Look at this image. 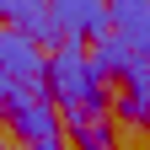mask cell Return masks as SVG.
Segmentation results:
<instances>
[{"mask_svg":"<svg viewBox=\"0 0 150 150\" xmlns=\"http://www.w3.org/2000/svg\"><path fill=\"white\" fill-rule=\"evenodd\" d=\"M54 22H59L64 43H97L112 32V6L102 0H54Z\"/></svg>","mask_w":150,"mask_h":150,"instance_id":"obj_4","label":"cell"},{"mask_svg":"<svg viewBox=\"0 0 150 150\" xmlns=\"http://www.w3.org/2000/svg\"><path fill=\"white\" fill-rule=\"evenodd\" d=\"M112 32L134 48V59L150 64V0H118L112 6Z\"/></svg>","mask_w":150,"mask_h":150,"instance_id":"obj_5","label":"cell"},{"mask_svg":"<svg viewBox=\"0 0 150 150\" xmlns=\"http://www.w3.org/2000/svg\"><path fill=\"white\" fill-rule=\"evenodd\" d=\"M75 145H81V150H112V129L107 123H91V129L75 134Z\"/></svg>","mask_w":150,"mask_h":150,"instance_id":"obj_7","label":"cell"},{"mask_svg":"<svg viewBox=\"0 0 150 150\" xmlns=\"http://www.w3.org/2000/svg\"><path fill=\"white\" fill-rule=\"evenodd\" d=\"M0 75H11V81H22V86H38V91H48V54H43V43L22 38L16 27H0Z\"/></svg>","mask_w":150,"mask_h":150,"instance_id":"obj_2","label":"cell"},{"mask_svg":"<svg viewBox=\"0 0 150 150\" xmlns=\"http://www.w3.org/2000/svg\"><path fill=\"white\" fill-rule=\"evenodd\" d=\"M0 150H11V145H0Z\"/></svg>","mask_w":150,"mask_h":150,"instance_id":"obj_8","label":"cell"},{"mask_svg":"<svg viewBox=\"0 0 150 150\" xmlns=\"http://www.w3.org/2000/svg\"><path fill=\"white\" fill-rule=\"evenodd\" d=\"M48 102L59 107V118H64L70 134L102 123L107 91H102V75L91 70V54L81 43H59L48 54Z\"/></svg>","mask_w":150,"mask_h":150,"instance_id":"obj_1","label":"cell"},{"mask_svg":"<svg viewBox=\"0 0 150 150\" xmlns=\"http://www.w3.org/2000/svg\"><path fill=\"white\" fill-rule=\"evenodd\" d=\"M11 129H16V139H22V150H64V118H59V107L48 97L16 107Z\"/></svg>","mask_w":150,"mask_h":150,"instance_id":"obj_3","label":"cell"},{"mask_svg":"<svg viewBox=\"0 0 150 150\" xmlns=\"http://www.w3.org/2000/svg\"><path fill=\"white\" fill-rule=\"evenodd\" d=\"M86 54H91V70H97L102 81H129V75H134V64H145V59H134V48H129L118 32L97 38V43H91Z\"/></svg>","mask_w":150,"mask_h":150,"instance_id":"obj_6","label":"cell"}]
</instances>
